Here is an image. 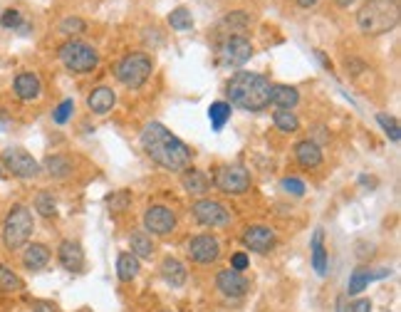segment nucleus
<instances>
[{
  "label": "nucleus",
  "instance_id": "1",
  "mask_svg": "<svg viewBox=\"0 0 401 312\" xmlns=\"http://www.w3.org/2000/svg\"><path fill=\"white\" fill-rule=\"evenodd\" d=\"M142 149L154 164H159L166 171H183L191 166V147L183 144L171 129H166L162 122H149L142 129Z\"/></svg>",
  "mask_w": 401,
  "mask_h": 312
},
{
  "label": "nucleus",
  "instance_id": "2",
  "mask_svg": "<svg viewBox=\"0 0 401 312\" xmlns=\"http://www.w3.org/2000/svg\"><path fill=\"white\" fill-rule=\"evenodd\" d=\"M270 92H273V84L268 82V77L258 72H245V69L233 74L225 87L228 104L243 112H263L265 107H270Z\"/></svg>",
  "mask_w": 401,
  "mask_h": 312
},
{
  "label": "nucleus",
  "instance_id": "3",
  "mask_svg": "<svg viewBox=\"0 0 401 312\" xmlns=\"http://www.w3.org/2000/svg\"><path fill=\"white\" fill-rule=\"evenodd\" d=\"M399 15V0H367L357 13V25L364 35L377 38L397 28Z\"/></svg>",
  "mask_w": 401,
  "mask_h": 312
},
{
  "label": "nucleus",
  "instance_id": "4",
  "mask_svg": "<svg viewBox=\"0 0 401 312\" xmlns=\"http://www.w3.org/2000/svg\"><path fill=\"white\" fill-rule=\"evenodd\" d=\"M35 230L33 223V213L25 204H15L13 208L8 211L3 223V245L8 250H20L28 245L30 235Z\"/></svg>",
  "mask_w": 401,
  "mask_h": 312
},
{
  "label": "nucleus",
  "instance_id": "5",
  "mask_svg": "<svg viewBox=\"0 0 401 312\" xmlns=\"http://www.w3.org/2000/svg\"><path fill=\"white\" fill-rule=\"evenodd\" d=\"M154 72V60L147 52H129L114 65V74L117 79L129 89H139L149 82Z\"/></svg>",
  "mask_w": 401,
  "mask_h": 312
},
{
  "label": "nucleus",
  "instance_id": "6",
  "mask_svg": "<svg viewBox=\"0 0 401 312\" xmlns=\"http://www.w3.org/2000/svg\"><path fill=\"white\" fill-rule=\"evenodd\" d=\"M57 57H60V62L69 69V72H77V74L92 72V69L99 65L97 50L89 48V45H84V43H79V40H67L64 45H60Z\"/></svg>",
  "mask_w": 401,
  "mask_h": 312
},
{
  "label": "nucleus",
  "instance_id": "7",
  "mask_svg": "<svg viewBox=\"0 0 401 312\" xmlns=\"http://www.w3.org/2000/svg\"><path fill=\"white\" fill-rule=\"evenodd\" d=\"M218 57L223 67H243L250 57H253V45L243 35H228V38L220 43Z\"/></svg>",
  "mask_w": 401,
  "mask_h": 312
},
{
  "label": "nucleus",
  "instance_id": "8",
  "mask_svg": "<svg viewBox=\"0 0 401 312\" xmlns=\"http://www.w3.org/2000/svg\"><path fill=\"white\" fill-rule=\"evenodd\" d=\"M3 166L5 171H10V174L18 176V179H35V176L40 174V169H43L33 154H28L25 149H18V147L5 149Z\"/></svg>",
  "mask_w": 401,
  "mask_h": 312
},
{
  "label": "nucleus",
  "instance_id": "9",
  "mask_svg": "<svg viewBox=\"0 0 401 312\" xmlns=\"http://www.w3.org/2000/svg\"><path fill=\"white\" fill-rule=\"evenodd\" d=\"M213 184L218 186L223 194H245L250 189V174L248 169L233 164V166H220L213 176Z\"/></svg>",
  "mask_w": 401,
  "mask_h": 312
},
{
  "label": "nucleus",
  "instance_id": "10",
  "mask_svg": "<svg viewBox=\"0 0 401 312\" xmlns=\"http://www.w3.org/2000/svg\"><path fill=\"white\" fill-rule=\"evenodd\" d=\"M193 218L200 225H208V228H220V225L230 223V211L225 206H220L218 201L200 199L193 204Z\"/></svg>",
  "mask_w": 401,
  "mask_h": 312
},
{
  "label": "nucleus",
  "instance_id": "11",
  "mask_svg": "<svg viewBox=\"0 0 401 312\" xmlns=\"http://www.w3.org/2000/svg\"><path fill=\"white\" fill-rule=\"evenodd\" d=\"M218 255H220V245L210 233L193 235L191 243H188V258H191L193 263H198V265L215 263V260H218Z\"/></svg>",
  "mask_w": 401,
  "mask_h": 312
},
{
  "label": "nucleus",
  "instance_id": "12",
  "mask_svg": "<svg viewBox=\"0 0 401 312\" xmlns=\"http://www.w3.org/2000/svg\"><path fill=\"white\" fill-rule=\"evenodd\" d=\"M144 228L152 235H166L176 228V213L166 206H152L144 213Z\"/></svg>",
  "mask_w": 401,
  "mask_h": 312
},
{
  "label": "nucleus",
  "instance_id": "13",
  "mask_svg": "<svg viewBox=\"0 0 401 312\" xmlns=\"http://www.w3.org/2000/svg\"><path fill=\"white\" fill-rule=\"evenodd\" d=\"M275 243H278L275 230L265 228V225H250L243 233V245L253 250V253H270L275 248Z\"/></svg>",
  "mask_w": 401,
  "mask_h": 312
},
{
  "label": "nucleus",
  "instance_id": "14",
  "mask_svg": "<svg viewBox=\"0 0 401 312\" xmlns=\"http://www.w3.org/2000/svg\"><path fill=\"white\" fill-rule=\"evenodd\" d=\"M57 260L67 273H82L84 270V253L77 240H62L57 248Z\"/></svg>",
  "mask_w": 401,
  "mask_h": 312
},
{
  "label": "nucleus",
  "instance_id": "15",
  "mask_svg": "<svg viewBox=\"0 0 401 312\" xmlns=\"http://www.w3.org/2000/svg\"><path fill=\"white\" fill-rule=\"evenodd\" d=\"M215 285H218L220 293L228 295V298H243L250 288L248 278H243L238 270H230V268L220 270V273L215 275Z\"/></svg>",
  "mask_w": 401,
  "mask_h": 312
},
{
  "label": "nucleus",
  "instance_id": "16",
  "mask_svg": "<svg viewBox=\"0 0 401 312\" xmlns=\"http://www.w3.org/2000/svg\"><path fill=\"white\" fill-rule=\"evenodd\" d=\"M310 253H312V268L320 278H324L329 270V255L327 248H324V230L322 228H315L312 240H310Z\"/></svg>",
  "mask_w": 401,
  "mask_h": 312
},
{
  "label": "nucleus",
  "instance_id": "17",
  "mask_svg": "<svg viewBox=\"0 0 401 312\" xmlns=\"http://www.w3.org/2000/svg\"><path fill=\"white\" fill-rule=\"evenodd\" d=\"M13 89L15 94H18V99L33 102V99H38L40 92H43V84H40V77L35 72H20L13 82Z\"/></svg>",
  "mask_w": 401,
  "mask_h": 312
},
{
  "label": "nucleus",
  "instance_id": "18",
  "mask_svg": "<svg viewBox=\"0 0 401 312\" xmlns=\"http://www.w3.org/2000/svg\"><path fill=\"white\" fill-rule=\"evenodd\" d=\"M50 263V248L45 243H28L23 250V265L25 270H33V273H38V270H43L45 265Z\"/></svg>",
  "mask_w": 401,
  "mask_h": 312
},
{
  "label": "nucleus",
  "instance_id": "19",
  "mask_svg": "<svg viewBox=\"0 0 401 312\" xmlns=\"http://www.w3.org/2000/svg\"><path fill=\"white\" fill-rule=\"evenodd\" d=\"M387 275H389V270H377V273H372L369 268H357L352 275H349L347 293L349 295L364 293V290L369 288V283H372V280H382V278H387Z\"/></svg>",
  "mask_w": 401,
  "mask_h": 312
},
{
  "label": "nucleus",
  "instance_id": "20",
  "mask_svg": "<svg viewBox=\"0 0 401 312\" xmlns=\"http://www.w3.org/2000/svg\"><path fill=\"white\" fill-rule=\"evenodd\" d=\"M114 104H117V94H114L112 87H97V89H92L87 97V107L92 109L94 114L112 112Z\"/></svg>",
  "mask_w": 401,
  "mask_h": 312
},
{
  "label": "nucleus",
  "instance_id": "21",
  "mask_svg": "<svg viewBox=\"0 0 401 312\" xmlns=\"http://www.w3.org/2000/svg\"><path fill=\"white\" fill-rule=\"evenodd\" d=\"M295 159H298V164L303 169H317L322 164V149H320V144L305 139V142H300L295 147Z\"/></svg>",
  "mask_w": 401,
  "mask_h": 312
},
{
  "label": "nucleus",
  "instance_id": "22",
  "mask_svg": "<svg viewBox=\"0 0 401 312\" xmlns=\"http://www.w3.org/2000/svg\"><path fill=\"white\" fill-rule=\"evenodd\" d=\"M186 268H183V263L181 260H176V258H164L162 260V278L166 280L171 288H181L183 283H186Z\"/></svg>",
  "mask_w": 401,
  "mask_h": 312
},
{
  "label": "nucleus",
  "instance_id": "23",
  "mask_svg": "<svg viewBox=\"0 0 401 312\" xmlns=\"http://www.w3.org/2000/svg\"><path fill=\"white\" fill-rule=\"evenodd\" d=\"M270 102L278 109H295V104L300 102V92L290 84H275L270 92Z\"/></svg>",
  "mask_w": 401,
  "mask_h": 312
},
{
  "label": "nucleus",
  "instance_id": "24",
  "mask_svg": "<svg viewBox=\"0 0 401 312\" xmlns=\"http://www.w3.org/2000/svg\"><path fill=\"white\" fill-rule=\"evenodd\" d=\"M139 258L132 253H119V260H117V275L122 283H132L134 278L139 275Z\"/></svg>",
  "mask_w": 401,
  "mask_h": 312
},
{
  "label": "nucleus",
  "instance_id": "25",
  "mask_svg": "<svg viewBox=\"0 0 401 312\" xmlns=\"http://www.w3.org/2000/svg\"><path fill=\"white\" fill-rule=\"evenodd\" d=\"M183 189H186L191 196H203L205 191L210 189V181H208V176H205L203 171L191 169V171H186V174H183Z\"/></svg>",
  "mask_w": 401,
  "mask_h": 312
},
{
  "label": "nucleus",
  "instance_id": "26",
  "mask_svg": "<svg viewBox=\"0 0 401 312\" xmlns=\"http://www.w3.org/2000/svg\"><path fill=\"white\" fill-rule=\"evenodd\" d=\"M0 28L15 30V33H20V35L30 33V25L25 23L23 13H20V10H15V8H8V10H3V13H0Z\"/></svg>",
  "mask_w": 401,
  "mask_h": 312
},
{
  "label": "nucleus",
  "instance_id": "27",
  "mask_svg": "<svg viewBox=\"0 0 401 312\" xmlns=\"http://www.w3.org/2000/svg\"><path fill=\"white\" fill-rule=\"evenodd\" d=\"M45 169H47V174L52 176V179H67L69 174H72V164H69L67 156H60V154H52L45 159Z\"/></svg>",
  "mask_w": 401,
  "mask_h": 312
},
{
  "label": "nucleus",
  "instance_id": "28",
  "mask_svg": "<svg viewBox=\"0 0 401 312\" xmlns=\"http://www.w3.org/2000/svg\"><path fill=\"white\" fill-rule=\"evenodd\" d=\"M20 290H25V283L23 278H20L15 270H10L8 265L0 263V293H20Z\"/></svg>",
  "mask_w": 401,
  "mask_h": 312
},
{
  "label": "nucleus",
  "instance_id": "29",
  "mask_svg": "<svg viewBox=\"0 0 401 312\" xmlns=\"http://www.w3.org/2000/svg\"><path fill=\"white\" fill-rule=\"evenodd\" d=\"M230 104L228 102H213L208 107V119H210V127L215 129V132H220V129L225 127V122L230 119Z\"/></svg>",
  "mask_w": 401,
  "mask_h": 312
},
{
  "label": "nucleus",
  "instance_id": "30",
  "mask_svg": "<svg viewBox=\"0 0 401 312\" xmlns=\"http://www.w3.org/2000/svg\"><path fill=\"white\" fill-rule=\"evenodd\" d=\"M35 211H38V216H43V218H55V216H57V201H55V196L50 194V191H40V194L35 196Z\"/></svg>",
  "mask_w": 401,
  "mask_h": 312
},
{
  "label": "nucleus",
  "instance_id": "31",
  "mask_svg": "<svg viewBox=\"0 0 401 312\" xmlns=\"http://www.w3.org/2000/svg\"><path fill=\"white\" fill-rule=\"evenodd\" d=\"M273 122H275V127H278L280 132H288V134H293V132H298V129H300V119H298V114H295L293 109H278V112L273 114Z\"/></svg>",
  "mask_w": 401,
  "mask_h": 312
},
{
  "label": "nucleus",
  "instance_id": "32",
  "mask_svg": "<svg viewBox=\"0 0 401 312\" xmlns=\"http://www.w3.org/2000/svg\"><path fill=\"white\" fill-rule=\"evenodd\" d=\"M132 253L137 255V258H152L154 255V243H152V235L142 233V230H137V233H132Z\"/></svg>",
  "mask_w": 401,
  "mask_h": 312
},
{
  "label": "nucleus",
  "instance_id": "33",
  "mask_svg": "<svg viewBox=\"0 0 401 312\" xmlns=\"http://www.w3.org/2000/svg\"><path fill=\"white\" fill-rule=\"evenodd\" d=\"M169 25H171L174 30H179V33H186V30L193 28V15L188 8H176L169 13Z\"/></svg>",
  "mask_w": 401,
  "mask_h": 312
},
{
  "label": "nucleus",
  "instance_id": "34",
  "mask_svg": "<svg viewBox=\"0 0 401 312\" xmlns=\"http://www.w3.org/2000/svg\"><path fill=\"white\" fill-rule=\"evenodd\" d=\"M248 25H250L248 13H243V10H235V13L225 15L223 23H220V28H225V30H245Z\"/></svg>",
  "mask_w": 401,
  "mask_h": 312
},
{
  "label": "nucleus",
  "instance_id": "35",
  "mask_svg": "<svg viewBox=\"0 0 401 312\" xmlns=\"http://www.w3.org/2000/svg\"><path fill=\"white\" fill-rule=\"evenodd\" d=\"M377 122H379V127L387 132V137L392 139V142H399V139H401V129H399L397 117H392V114H377Z\"/></svg>",
  "mask_w": 401,
  "mask_h": 312
},
{
  "label": "nucleus",
  "instance_id": "36",
  "mask_svg": "<svg viewBox=\"0 0 401 312\" xmlns=\"http://www.w3.org/2000/svg\"><path fill=\"white\" fill-rule=\"evenodd\" d=\"M129 204H132V194H129V191H119V194H109V199H107V206L114 211V213H124V211L129 208Z\"/></svg>",
  "mask_w": 401,
  "mask_h": 312
},
{
  "label": "nucleus",
  "instance_id": "37",
  "mask_svg": "<svg viewBox=\"0 0 401 312\" xmlns=\"http://www.w3.org/2000/svg\"><path fill=\"white\" fill-rule=\"evenodd\" d=\"M87 30V25H84V20L82 18H64L62 23H60V33H64V35H79V33H84Z\"/></svg>",
  "mask_w": 401,
  "mask_h": 312
},
{
  "label": "nucleus",
  "instance_id": "38",
  "mask_svg": "<svg viewBox=\"0 0 401 312\" xmlns=\"http://www.w3.org/2000/svg\"><path fill=\"white\" fill-rule=\"evenodd\" d=\"M72 112H74V102H72V99H64V102L60 104V107L55 109V114H52L55 124H67V119L72 117Z\"/></svg>",
  "mask_w": 401,
  "mask_h": 312
},
{
  "label": "nucleus",
  "instance_id": "39",
  "mask_svg": "<svg viewBox=\"0 0 401 312\" xmlns=\"http://www.w3.org/2000/svg\"><path fill=\"white\" fill-rule=\"evenodd\" d=\"M280 186H283L285 194L290 196H305V184L300 179H295V176H288V179L280 181Z\"/></svg>",
  "mask_w": 401,
  "mask_h": 312
},
{
  "label": "nucleus",
  "instance_id": "40",
  "mask_svg": "<svg viewBox=\"0 0 401 312\" xmlns=\"http://www.w3.org/2000/svg\"><path fill=\"white\" fill-rule=\"evenodd\" d=\"M248 265H250V258L245 253H233V255H230V270H238V273H243Z\"/></svg>",
  "mask_w": 401,
  "mask_h": 312
},
{
  "label": "nucleus",
  "instance_id": "41",
  "mask_svg": "<svg viewBox=\"0 0 401 312\" xmlns=\"http://www.w3.org/2000/svg\"><path fill=\"white\" fill-rule=\"evenodd\" d=\"M30 308H33V312H57V305L52 300H33Z\"/></svg>",
  "mask_w": 401,
  "mask_h": 312
},
{
  "label": "nucleus",
  "instance_id": "42",
  "mask_svg": "<svg viewBox=\"0 0 401 312\" xmlns=\"http://www.w3.org/2000/svg\"><path fill=\"white\" fill-rule=\"evenodd\" d=\"M349 312H372V303H369V300H364V298H359V300H354V303L349 305Z\"/></svg>",
  "mask_w": 401,
  "mask_h": 312
},
{
  "label": "nucleus",
  "instance_id": "43",
  "mask_svg": "<svg viewBox=\"0 0 401 312\" xmlns=\"http://www.w3.org/2000/svg\"><path fill=\"white\" fill-rule=\"evenodd\" d=\"M315 57L320 60V65H322L324 69H332V62H329V60L324 57V52H322V50H315Z\"/></svg>",
  "mask_w": 401,
  "mask_h": 312
},
{
  "label": "nucleus",
  "instance_id": "44",
  "mask_svg": "<svg viewBox=\"0 0 401 312\" xmlns=\"http://www.w3.org/2000/svg\"><path fill=\"white\" fill-rule=\"evenodd\" d=\"M10 127V122H8V114L3 112V109H0V132H5V129Z\"/></svg>",
  "mask_w": 401,
  "mask_h": 312
},
{
  "label": "nucleus",
  "instance_id": "45",
  "mask_svg": "<svg viewBox=\"0 0 401 312\" xmlns=\"http://www.w3.org/2000/svg\"><path fill=\"white\" fill-rule=\"evenodd\" d=\"M295 3H298L300 8H315V5H317V0H295Z\"/></svg>",
  "mask_w": 401,
  "mask_h": 312
},
{
  "label": "nucleus",
  "instance_id": "46",
  "mask_svg": "<svg viewBox=\"0 0 401 312\" xmlns=\"http://www.w3.org/2000/svg\"><path fill=\"white\" fill-rule=\"evenodd\" d=\"M359 184H362V186H377V181L367 179V174H362V176H359Z\"/></svg>",
  "mask_w": 401,
  "mask_h": 312
},
{
  "label": "nucleus",
  "instance_id": "47",
  "mask_svg": "<svg viewBox=\"0 0 401 312\" xmlns=\"http://www.w3.org/2000/svg\"><path fill=\"white\" fill-rule=\"evenodd\" d=\"M352 3H354V0H334V5H337V8H349Z\"/></svg>",
  "mask_w": 401,
  "mask_h": 312
},
{
  "label": "nucleus",
  "instance_id": "48",
  "mask_svg": "<svg viewBox=\"0 0 401 312\" xmlns=\"http://www.w3.org/2000/svg\"><path fill=\"white\" fill-rule=\"evenodd\" d=\"M337 312H344V305H342V300L337 303Z\"/></svg>",
  "mask_w": 401,
  "mask_h": 312
},
{
  "label": "nucleus",
  "instance_id": "49",
  "mask_svg": "<svg viewBox=\"0 0 401 312\" xmlns=\"http://www.w3.org/2000/svg\"><path fill=\"white\" fill-rule=\"evenodd\" d=\"M0 179H3V166H0Z\"/></svg>",
  "mask_w": 401,
  "mask_h": 312
}]
</instances>
